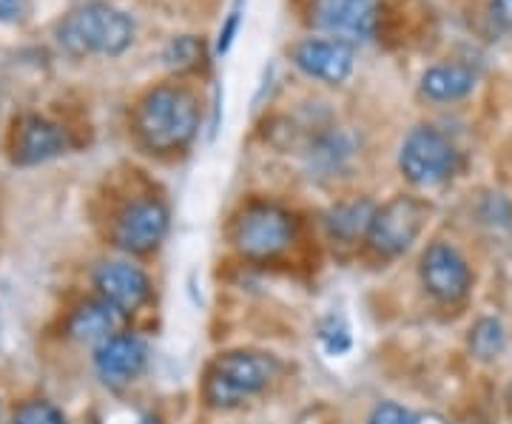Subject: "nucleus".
Returning <instances> with one entry per match:
<instances>
[{
    "mask_svg": "<svg viewBox=\"0 0 512 424\" xmlns=\"http://www.w3.org/2000/svg\"><path fill=\"white\" fill-rule=\"evenodd\" d=\"M200 131V103L185 86L163 83L134 109V134L154 154L183 151Z\"/></svg>",
    "mask_w": 512,
    "mask_h": 424,
    "instance_id": "f257e3e1",
    "label": "nucleus"
},
{
    "mask_svg": "<svg viewBox=\"0 0 512 424\" xmlns=\"http://www.w3.org/2000/svg\"><path fill=\"white\" fill-rule=\"evenodd\" d=\"M55 37L72 57H117L134 40V20L109 0H86L57 23Z\"/></svg>",
    "mask_w": 512,
    "mask_h": 424,
    "instance_id": "f03ea898",
    "label": "nucleus"
},
{
    "mask_svg": "<svg viewBox=\"0 0 512 424\" xmlns=\"http://www.w3.org/2000/svg\"><path fill=\"white\" fill-rule=\"evenodd\" d=\"M276 376L274 356L256 351H231L220 353L205 373V402L217 410L239 407L245 399L271 385Z\"/></svg>",
    "mask_w": 512,
    "mask_h": 424,
    "instance_id": "7ed1b4c3",
    "label": "nucleus"
},
{
    "mask_svg": "<svg viewBox=\"0 0 512 424\" xmlns=\"http://www.w3.org/2000/svg\"><path fill=\"white\" fill-rule=\"evenodd\" d=\"M293 234L296 222L291 211L265 200L245 205L231 228L234 248L248 259L279 257L293 242Z\"/></svg>",
    "mask_w": 512,
    "mask_h": 424,
    "instance_id": "20e7f679",
    "label": "nucleus"
},
{
    "mask_svg": "<svg viewBox=\"0 0 512 424\" xmlns=\"http://www.w3.org/2000/svg\"><path fill=\"white\" fill-rule=\"evenodd\" d=\"M171 225V214L157 197H137L128 200L111 217V245L126 257H146L163 245Z\"/></svg>",
    "mask_w": 512,
    "mask_h": 424,
    "instance_id": "39448f33",
    "label": "nucleus"
},
{
    "mask_svg": "<svg viewBox=\"0 0 512 424\" xmlns=\"http://www.w3.org/2000/svg\"><path fill=\"white\" fill-rule=\"evenodd\" d=\"M399 168L413 185L436 188L456 174L458 151L439 129L419 126L404 137L402 151H399Z\"/></svg>",
    "mask_w": 512,
    "mask_h": 424,
    "instance_id": "423d86ee",
    "label": "nucleus"
},
{
    "mask_svg": "<svg viewBox=\"0 0 512 424\" xmlns=\"http://www.w3.org/2000/svg\"><path fill=\"white\" fill-rule=\"evenodd\" d=\"M424 217H427V208L421 200L393 197L390 203L376 208V214L370 220V228H367L370 248L382 257H399L419 240Z\"/></svg>",
    "mask_w": 512,
    "mask_h": 424,
    "instance_id": "0eeeda50",
    "label": "nucleus"
},
{
    "mask_svg": "<svg viewBox=\"0 0 512 424\" xmlns=\"http://www.w3.org/2000/svg\"><path fill=\"white\" fill-rule=\"evenodd\" d=\"M94 296H100L120 316H131L143 311L151 299V279L148 274L131 262V257L103 259L92 271Z\"/></svg>",
    "mask_w": 512,
    "mask_h": 424,
    "instance_id": "6e6552de",
    "label": "nucleus"
},
{
    "mask_svg": "<svg viewBox=\"0 0 512 424\" xmlns=\"http://www.w3.org/2000/svg\"><path fill=\"white\" fill-rule=\"evenodd\" d=\"M94 376L106 388H126L148 368V342L134 331H114L92 348Z\"/></svg>",
    "mask_w": 512,
    "mask_h": 424,
    "instance_id": "1a4fd4ad",
    "label": "nucleus"
},
{
    "mask_svg": "<svg viewBox=\"0 0 512 424\" xmlns=\"http://www.w3.org/2000/svg\"><path fill=\"white\" fill-rule=\"evenodd\" d=\"M72 151V137L43 114H23L9 137V160L20 168L43 166Z\"/></svg>",
    "mask_w": 512,
    "mask_h": 424,
    "instance_id": "9d476101",
    "label": "nucleus"
},
{
    "mask_svg": "<svg viewBox=\"0 0 512 424\" xmlns=\"http://www.w3.org/2000/svg\"><path fill=\"white\" fill-rule=\"evenodd\" d=\"M308 20L313 29L336 40H367L376 32L379 6L376 0H311Z\"/></svg>",
    "mask_w": 512,
    "mask_h": 424,
    "instance_id": "9b49d317",
    "label": "nucleus"
},
{
    "mask_svg": "<svg viewBox=\"0 0 512 424\" xmlns=\"http://www.w3.org/2000/svg\"><path fill=\"white\" fill-rule=\"evenodd\" d=\"M421 282L439 302H458L470 294L473 274L458 248L450 242H433L421 257Z\"/></svg>",
    "mask_w": 512,
    "mask_h": 424,
    "instance_id": "f8f14e48",
    "label": "nucleus"
},
{
    "mask_svg": "<svg viewBox=\"0 0 512 424\" xmlns=\"http://www.w3.org/2000/svg\"><path fill=\"white\" fill-rule=\"evenodd\" d=\"M293 63L313 80L336 86L353 72V46L336 37H308L293 49Z\"/></svg>",
    "mask_w": 512,
    "mask_h": 424,
    "instance_id": "ddd939ff",
    "label": "nucleus"
},
{
    "mask_svg": "<svg viewBox=\"0 0 512 424\" xmlns=\"http://www.w3.org/2000/svg\"><path fill=\"white\" fill-rule=\"evenodd\" d=\"M123 316L117 314L111 305H106L100 296L80 299L77 305L69 308V314L63 316V336L77 345H100L106 336L120 331Z\"/></svg>",
    "mask_w": 512,
    "mask_h": 424,
    "instance_id": "4468645a",
    "label": "nucleus"
},
{
    "mask_svg": "<svg viewBox=\"0 0 512 424\" xmlns=\"http://www.w3.org/2000/svg\"><path fill=\"white\" fill-rule=\"evenodd\" d=\"M476 89V72L461 63L433 66L421 77V94L436 103H453Z\"/></svg>",
    "mask_w": 512,
    "mask_h": 424,
    "instance_id": "2eb2a0df",
    "label": "nucleus"
},
{
    "mask_svg": "<svg viewBox=\"0 0 512 424\" xmlns=\"http://www.w3.org/2000/svg\"><path fill=\"white\" fill-rule=\"evenodd\" d=\"M373 214H376V205L373 203H367V200H350V203H342V205H336V208H330L325 225H328L330 237H339V240H356V237L367 234Z\"/></svg>",
    "mask_w": 512,
    "mask_h": 424,
    "instance_id": "dca6fc26",
    "label": "nucleus"
},
{
    "mask_svg": "<svg viewBox=\"0 0 512 424\" xmlns=\"http://www.w3.org/2000/svg\"><path fill=\"white\" fill-rule=\"evenodd\" d=\"M507 348V333L504 325L495 316H484L470 328V351L481 362H493Z\"/></svg>",
    "mask_w": 512,
    "mask_h": 424,
    "instance_id": "f3484780",
    "label": "nucleus"
},
{
    "mask_svg": "<svg viewBox=\"0 0 512 424\" xmlns=\"http://www.w3.org/2000/svg\"><path fill=\"white\" fill-rule=\"evenodd\" d=\"M6 424H69V416L55 402L35 396V399H23L12 407L6 413Z\"/></svg>",
    "mask_w": 512,
    "mask_h": 424,
    "instance_id": "a211bd4d",
    "label": "nucleus"
},
{
    "mask_svg": "<svg viewBox=\"0 0 512 424\" xmlns=\"http://www.w3.org/2000/svg\"><path fill=\"white\" fill-rule=\"evenodd\" d=\"M202 57H205V46H202L200 37L183 35L168 43L163 60L171 72L183 74V72H194V69L202 63Z\"/></svg>",
    "mask_w": 512,
    "mask_h": 424,
    "instance_id": "6ab92c4d",
    "label": "nucleus"
},
{
    "mask_svg": "<svg viewBox=\"0 0 512 424\" xmlns=\"http://www.w3.org/2000/svg\"><path fill=\"white\" fill-rule=\"evenodd\" d=\"M319 342H322V348H325L330 356L348 353L350 345H353L348 322H345L342 316H328V319L319 325Z\"/></svg>",
    "mask_w": 512,
    "mask_h": 424,
    "instance_id": "aec40b11",
    "label": "nucleus"
},
{
    "mask_svg": "<svg viewBox=\"0 0 512 424\" xmlns=\"http://www.w3.org/2000/svg\"><path fill=\"white\" fill-rule=\"evenodd\" d=\"M94 424H160V419L154 413H146V410H137V407H106L97 422Z\"/></svg>",
    "mask_w": 512,
    "mask_h": 424,
    "instance_id": "412c9836",
    "label": "nucleus"
},
{
    "mask_svg": "<svg viewBox=\"0 0 512 424\" xmlns=\"http://www.w3.org/2000/svg\"><path fill=\"white\" fill-rule=\"evenodd\" d=\"M367 424H413V416L396 402H382V405L373 407Z\"/></svg>",
    "mask_w": 512,
    "mask_h": 424,
    "instance_id": "4be33fe9",
    "label": "nucleus"
},
{
    "mask_svg": "<svg viewBox=\"0 0 512 424\" xmlns=\"http://www.w3.org/2000/svg\"><path fill=\"white\" fill-rule=\"evenodd\" d=\"M242 3V0H239ZM239 3L231 9V15H228V20H225V26L220 29V43H217V52L220 55H225L228 49H231V43H234V37H237L239 32V20H242V9H239Z\"/></svg>",
    "mask_w": 512,
    "mask_h": 424,
    "instance_id": "5701e85b",
    "label": "nucleus"
},
{
    "mask_svg": "<svg viewBox=\"0 0 512 424\" xmlns=\"http://www.w3.org/2000/svg\"><path fill=\"white\" fill-rule=\"evenodd\" d=\"M29 12V0H0V20L3 23H18Z\"/></svg>",
    "mask_w": 512,
    "mask_h": 424,
    "instance_id": "b1692460",
    "label": "nucleus"
},
{
    "mask_svg": "<svg viewBox=\"0 0 512 424\" xmlns=\"http://www.w3.org/2000/svg\"><path fill=\"white\" fill-rule=\"evenodd\" d=\"M493 18L512 32V0H493Z\"/></svg>",
    "mask_w": 512,
    "mask_h": 424,
    "instance_id": "393cba45",
    "label": "nucleus"
},
{
    "mask_svg": "<svg viewBox=\"0 0 512 424\" xmlns=\"http://www.w3.org/2000/svg\"><path fill=\"white\" fill-rule=\"evenodd\" d=\"M413 424H450L439 413H421V416H413Z\"/></svg>",
    "mask_w": 512,
    "mask_h": 424,
    "instance_id": "a878e982",
    "label": "nucleus"
},
{
    "mask_svg": "<svg viewBox=\"0 0 512 424\" xmlns=\"http://www.w3.org/2000/svg\"><path fill=\"white\" fill-rule=\"evenodd\" d=\"M0 424H6V410H3V402H0Z\"/></svg>",
    "mask_w": 512,
    "mask_h": 424,
    "instance_id": "bb28decb",
    "label": "nucleus"
},
{
    "mask_svg": "<svg viewBox=\"0 0 512 424\" xmlns=\"http://www.w3.org/2000/svg\"><path fill=\"white\" fill-rule=\"evenodd\" d=\"M507 407H510V413H512V385L510 390H507Z\"/></svg>",
    "mask_w": 512,
    "mask_h": 424,
    "instance_id": "cd10ccee",
    "label": "nucleus"
}]
</instances>
